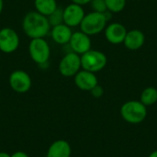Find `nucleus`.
<instances>
[{
    "label": "nucleus",
    "instance_id": "14",
    "mask_svg": "<svg viewBox=\"0 0 157 157\" xmlns=\"http://www.w3.org/2000/svg\"><path fill=\"white\" fill-rule=\"evenodd\" d=\"M71 154L70 144L65 140H57L49 146L47 157H71Z\"/></svg>",
    "mask_w": 157,
    "mask_h": 157
},
{
    "label": "nucleus",
    "instance_id": "12",
    "mask_svg": "<svg viewBox=\"0 0 157 157\" xmlns=\"http://www.w3.org/2000/svg\"><path fill=\"white\" fill-rule=\"evenodd\" d=\"M126 28L121 23H111L105 29V37L112 44H120L124 41L127 34Z\"/></svg>",
    "mask_w": 157,
    "mask_h": 157
},
{
    "label": "nucleus",
    "instance_id": "18",
    "mask_svg": "<svg viewBox=\"0 0 157 157\" xmlns=\"http://www.w3.org/2000/svg\"><path fill=\"white\" fill-rule=\"evenodd\" d=\"M47 17H48V20H49V23H50L51 27L60 25V24L63 23V9L60 8V7H57Z\"/></svg>",
    "mask_w": 157,
    "mask_h": 157
},
{
    "label": "nucleus",
    "instance_id": "8",
    "mask_svg": "<svg viewBox=\"0 0 157 157\" xmlns=\"http://www.w3.org/2000/svg\"><path fill=\"white\" fill-rule=\"evenodd\" d=\"M32 81L29 75L23 70L13 71L9 75V86L18 94L27 93L31 88Z\"/></svg>",
    "mask_w": 157,
    "mask_h": 157
},
{
    "label": "nucleus",
    "instance_id": "1",
    "mask_svg": "<svg viewBox=\"0 0 157 157\" xmlns=\"http://www.w3.org/2000/svg\"><path fill=\"white\" fill-rule=\"evenodd\" d=\"M51 28L48 17L37 11L27 13L22 20L23 31L30 40L44 38L51 31Z\"/></svg>",
    "mask_w": 157,
    "mask_h": 157
},
{
    "label": "nucleus",
    "instance_id": "22",
    "mask_svg": "<svg viewBox=\"0 0 157 157\" xmlns=\"http://www.w3.org/2000/svg\"><path fill=\"white\" fill-rule=\"evenodd\" d=\"M10 157H29L28 155V154H26L25 152L22 151H17L15 153H13L12 155H10Z\"/></svg>",
    "mask_w": 157,
    "mask_h": 157
},
{
    "label": "nucleus",
    "instance_id": "7",
    "mask_svg": "<svg viewBox=\"0 0 157 157\" xmlns=\"http://www.w3.org/2000/svg\"><path fill=\"white\" fill-rule=\"evenodd\" d=\"M19 46V36L15 29L6 27L0 29V51L4 53H13Z\"/></svg>",
    "mask_w": 157,
    "mask_h": 157
},
{
    "label": "nucleus",
    "instance_id": "26",
    "mask_svg": "<svg viewBox=\"0 0 157 157\" xmlns=\"http://www.w3.org/2000/svg\"><path fill=\"white\" fill-rule=\"evenodd\" d=\"M148 157H157V150L154 151L153 153H151V154L149 155V156Z\"/></svg>",
    "mask_w": 157,
    "mask_h": 157
},
{
    "label": "nucleus",
    "instance_id": "20",
    "mask_svg": "<svg viewBox=\"0 0 157 157\" xmlns=\"http://www.w3.org/2000/svg\"><path fill=\"white\" fill-rule=\"evenodd\" d=\"M90 3H91L93 11L95 12L105 13L106 11H108L105 0H91Z\"/></svg>",
    "mask_w": 157,
    "mask_h": 157
},
{
    "label": "nucleus",
    "instance_id": "9",
    "mask_svg": "<svg viewBox=\"0 0 157 157\" xmlns=\"http://www.w3.org/2000/svg\"><path fill=\"white\" fill-rule=\"evenodd\" d=\"M85 15L83 6L71 3L63 8V23L70 28L80 26Z\"/></svg>",
    "mask_w": 157,
    "mask_h": 157
},
{
    "label": "nucleus",
    "instance_id": "24",
    "mask_svg": "<svg viewBox=\"0 0 157 157\" xmlns=\"http://www.w3.org/2000/svg\"><path fill=\"white\" fill-rule=\"evenodd\" d=\"M0 157H10V155L6 152H0Z\"/></svg>",
    "mask_w": 157,
    "mask_h": 157
},
{
    "label": "nucleus",
    "instance_id": "13",
    "mask_svg": "<svg viewBox=\"0 0 157 157\" xmlns=\"http://www.w3.org/2000/svg\"><path fill=\"white\" fill-rule=\"evenodd\" d=\"M73 31L71 28L64 23H62L60 25L52 27L51 29V36L52 40L61 45H65L68 44L70 41V39L72 37Z\"/></svg>",
    "mask_w": 157,
    "mask_h": 157
},
{
    "label": "nucleus",
    "instance_id": "3",
    "mask_svg": "<svg viewBox=\"0 0 157 157\" xmlns=\"http://www.w3.org/2000/svg\"><path fill=\"white\" fill-rule=\"evenodd\" d=\"M29 53L31 60L40 68H47L51 56V47L44 38L32 39L29 44Z\"/></svg>",
    "mask_w": 157,
    "mask_h": 157
},
{
    "label": "nucleus",
    "instance_id": "4",
    "mask_svg": "<svg viewBox=\"0 0 157 157\" xmlns=\"http://www.w3.org/2000/svg\"><path fill=\"white\" fill-rule=\"evenodd\" d=\"M121 115L126 122L139 124L145 120L147 116V109L141 101L130 100L121 106Z\"/></svg>",
    "mask_w": 157,
    "mask_h": 157
},
{
    "label": "nucleus",
    "instance_id": "11",
    "mask_svg": "<svg viewBox=\"0 0 157 157\" xmlns=\"http://www.w3.org/2000/svg\"><path fill=\"white\" fill-rule=\"evenodd\" d=\"M74 77L75 86L83 91H90L98 84V77L95 73L84 69L80 70Z\"/></svg>",
    "mask_w": 157,
    "mask_h": 157
},
{
    "label": "nucleus",
    "instance_id": "6",
    "mask_svg": "<svg viewBox=\"0 0 157 157\" xmlns=\"http://www.w3.org/2000/svg\"><path fill=\"white\" fill-rule=\"evenodd\" d=\"M81 68V56L72 51L61 59L58 67L60 74L64 77L75 76Z\"/></svg>",
    "mask_w": 157,
    "mask_h": 157
},
{
    "label": "nucleus",
    "instance_id": "10",
    "mask_svg": "<svg viewBox=\"0 0 157 157\" xmlns=\"http://www.w3.org/2000/svg\"><path fill=\"white\" fill-rule=\"evenodd\" d=\"M69 46L72 52L82 55L91 50V39L83 31L73 32L69 41Z\"/></svg>",
    "mask_w": 157,
    "mask_h": 157
},
{
    "label": "nucleus",
    "instance_id": "16",
    "mask_svg": "<svg viewBox=\"0 0 157 157\" xmlns=\"http://www.w3.org/2000/svg\"><path fill=\"white\" fill-rule=\"evenodd\" d=\"M34 7L35 11L48 17L58 7V6L56 0H34Z\"/></svg>",
    "mask_w": 157,
    "mask_h": 157
},
{
    "label": "nucleus",
    "instance_id": "15",
    "mask_svg": "<svg viewBox=\"0 0 157 157\" xmlns=\"http://www.w3.org/2000/svg\"><path fill=\"white\" fill-rule=\"evenodd\" d=\"M145 41V36L140 29H132L127 32L124 39V45L127 49L135 51L143 47Z\"/></svg>",
    "mask_w": 157,
    "mask_h": 157
},
{
    "label": "nucleus",
    "instance_id": "21",
    "mask_svg": "<svg viewBox=\"0 0 157 157\" xmlns=\"http://www.w3.org/2000/svg\"><path fill=\"white\" fill-rule=\"evenodd\" d=\"M90 92H91V94H92V96H93L94 98H100V97H102L103 94H104V89H103V87H102L101 86H99V85L98 84L95 87H93V88L90 90Z\"/></svg>",
    "mask_w": 157,
    "mask_h": 157
},
{
    "label": "nucleus",
    "instance_id": "25",
    "mask_svg": "<svg viewBox=\"0 0 157 157\" xmlns=\"http://www.w3.org/2000/svg\"><path fill=\"white\" fill-rule=\"evenodd\" d=\"M3 8H4V0H0V15L3 11Z\"/></svg>",
    "mask_w": 157,
    "mask_h": 157
},
{
    "label": "nucleus",
    "instance_id": "23",
    "mask_svg": "<svg viewBox=\"0 0 157 157\" xmlns=\"http://www.w3.org/2000/svg\"><path fill=\"white\" fill-rule=\"evenodd\" d=\"M90 2H91V0H72V3H75V4H77V5H80V6L86 5V4H88Z\"/></svg>",
    "mask_w": 157,
    "mask_h": 157
},
{
    "label": "nucleus",
    "instance_id": "19",
    "mask_svg": "<svg viewBox=\"0 0 157 157\" xmlns=\"http://www.w3.org/2000/svg\"><path fill=\"white\" fill-rule=\"evenodd\" d=\"M107 9L112 13H119L122 11L126 5V0H105Z\"/></svg>",
    "mask_w": 157,
    "mask_h": 157
},
{
    "label": "nucleus",
    "instance_id": "17",
    "mask_svg": "<svg viewBox=\"0 0 157 157\" xmlns=\"http://www.w3.org/2000/svg\"><path fill=\"white\" fill-rule=\"evenodd\" d=\"M140 101L144 106H152L157 102V89L155 87L149 86L143 90Z\"/></svg>",
    "mask_w": 157,
    "mask_h": 157
},
{
    "label": "nucleus",
    "instance_id": "2",
    "mask_svg": "<svg viewBox=\"0 0 157 157\" xmlns=\"http://www.w3.org/2000/svg\"><path fill=\"white\" fill-rule=\"evenodd\" d=\"M109 14V10L106 11L105 13L93 11L88 14H86L80 24L81 31L87 34L88 36H92L105 30L107 22L109 18L108 17Z\"/></svg>",
    "mask_w": 157,
    "mask_h": 157
},
{
    "label": "nucleus",
    "instance_id": "5",
    "mask_svg": "<svg viewBox=\"0 0 157 157\" xmlns=\"http://www.w3.org/2000/svg\"><path fill=\"white\" fill-rule=\"evenodd\" d=\"M108 63L105 53L96 50H89L81 55V66L84 70L97 73L101 71Z\"/></svg>",
    "mask_w": 157,
    "mask_h": 157
}]
</instances>
